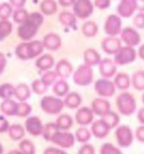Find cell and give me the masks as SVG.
<instances>
[{
    "mask_svg": "<svg viewBox=\"0 0 144 154\" xmlns=\"http://www.w3.org/2000/svg\"><path fill=\"white\" fill-rule=\"evenodd\" d=\"M136 9L140 10H144V0H136Z\"/></svg>",
    "mask_w": 144,
    "mask_h": 154,
    "instance_id": "cell-57",
    "label": "cell"
},
{
    "mask_svg": "<svg viewBox=\"0 0 144 154\" xmlns=\"http://www.w3.org/2000/svg\"><path fill=\"white\" fill-rule=\"evenodd\" d=\"M84 60H85L86 64H87L89 66H92V65L100 63V56L94 49L90 48L85 52Z\"/></svg>",
    "mask_w": 144,
    "mask_h": 154,
    "instance_id": "cell-24",
    "label": "cell"
},
{
    "mask_svg": "<svg viewBox=\"0 0 144 154\" xmlns=\"http://www.w3.org/2000/svg\"><path fill=\"white\" fill-rule=\"evenodd\" d=\"M136 139L139 140L140 142L144 143V125L139 126L136 129Z\"/></svg>",
    "mask_w": 144,
    "mask_h": 154,
    "instance_id": "cell-51",
    "label": "cell"
},
{
    "mask_svg": "<svg viewBox=\"0 0 144 154\" xmlns=\"http://www.w3.org/2000/svg\"><path fill=\"white\" fill-rule=\"evenodd\" d=\"M132 83L136 90H144V71H138L135 73L132 77Z\"/></svg>",
    "mask_w": 144,
    "mask_h": 154,
    "instance_id": "cell-34",
    "label": "cell"
},
{
    "mask_svg": "<svg viewBox=\"0 0 144 154\" xmlns=\"http://www.w3.org/2000/svg\"><path fill=\"white\" fill-rule=\"evenodd\" d=\"M58 76L56 71H48L43 75V76L42 78V81L45 83L47 86H50L51 84H53L55 81L56 77Z\"/></svg>",
    "mask_w": 144,
    "mask_h": 154,
    "instance_id": "cell-46",
    "label": "cell"
},
{
    "mask_svg": "<svg viewBox=\"0 0 144 154\" xmlns=\"http://www.w3.org/2000/svg\"><path fill=\"white\" fill-rule=\"evenodd\" d=\"M26 130L27 132L33 136H37L43 133L44 126L38 117L32 116L29 117L26 121Z\"/></svg>",
    "mask_w": 144,
    "mask_h": 154,
    "instance_id": "cell-9",
    "label": "cell"
},
{
    "mask_svg": "<svg viewBox=\"0 0 144 154\" xmlns=\"http://www.w3.org/2000/svg\"><path fill=\"white\" fill-rule=\"evenodd\" d=\"M136 9V0H122L117 8L119 14L123 17H129Z\"/></svg>",
    "mask_w": 144,
    "mask_h": 154,
    "instance_id": "cell-16",
    "label": "cell"
},
{
    "mask_svg": "<svg viewBox=\"0 0 144 154\" xmlns=\"http://www.w3.org/2000/svg\"><path fill=\"white\" fill-rule=\"evenodd\" d=\"M76 137L70 132L57 131L50 141L62 148H70L75 144Z\"/></svg>",
    "mask_w": 144,
    "mask_h": 154,
    "instance_id": "cell-6",
    "label": "cell"
},
{
    "mask_svg": "<svg viewBox=\"0 0 144 154\" xmlns=\"http://www.w3.org/2000/svg\"><path fill=\"white\" fill-rule=\"evenodd\" d=\"M95 90L102 97H112L114 94V84L105 79H100L95 83Z\"/></svg>",
    "mask_w": 144,
    "mask_h": 154,
    "instance_id": "cell-10",
    "label": "cell"
},
{
    "mask_svg": "<svg viewBox=\"0 0 144 154\" xmlns=\"http://www.w3.org/2000/svg\"><path fill=\"white\" fill-rule=\"evenodd\" d=\"M78 154H95L94 147L90 144H84L80 148Z\"/></svg>",
    "mask_w": 144,
    "mask_h": 154,
    "instance_id": "cell-47",
    "label": "cell"
},
{
    "mask_svg": "<svg viewBox=\"0 0 144 154\" xmlns=\"http://www.w3.org/2000/svg\"><path fill=\"white\" fill-rule=\"evenodd\" d=\"M10 3L17 8H21L25 5L26 0H10Z\"/></svg>",
    "mask_w": 144,
    "mask_h": 154,
    "instance_id": "cell-54",
    "label": "cell"
},
{
    "mask_svg": "<svg viewBox=\"0 0 144 154\" xmlns=\"http://www.w3.org/2000/svg\"><path fill=\"white\" fill-rule=\"evenodd\" d=\"M74 11L78 17L86 19L92 13V5L90 0H77L75 3Z\"/></svg>",
    "mask_w": 144,
    "mask_h": 154,
    "instance_id": "cell-11",
    "label": "cell"
},
{
    "mask_svg": "<svg viewBox=\"0 0 144 154\" xmlns=\"http://www.w3.org/2000/svg\"><path fill=\"white\" fill-rule=\"evenodd\" d=\"M136 56V53L135 49L132 48V47H129V46L124 47V48H121L115 54L114 61L117 64L124 65L133 62L135 60Z\"/></svg>",
    "mask_w": 144,
    "mask_h": 154,
    "instance_id": "cell-7",
    "label": "cell"
},
{
    "mask_svg": "<svg viewBox=\"0 0 144 154\" xmlns=\"http://www.w3.org/2000/svg\"><path fill=\"white\" fill-rule=\"evenodd\" d=\"M59 131V127L56 125V123H49L44 126V130H43V133H42L43 138L46 140L50 141L54 134Z\"/></svg>",
    "mask_w": 144,
    "mask_h": 154,
    "instance_id": "cell-31",
    "label": "cell"
},
{
    "mask_svg": "<svg viewBox=\"0 0 144 154\" xmlns=\"http://www.w3.org/2000/svg\"><path fill=\"white\" fill-rule=\"evenodd\" d=\"M64 103L62 100L56 98L54 97H44L41 101V108L49 114H57L61 112L63 109Z\"/></svg>",
    "mask_w": 144,
    "mask_h": 154,
    "instance_id": "cell-4",
    "label": "cell"
},
{
    "mask_svg": "<svg viewBox=\"0 0 144 154\" xmlns=\"http://www.w3.org/2000/svg\"><path fill=\"white\" fill-rule=\"evenodd\" d=\"M102 48L108 54H115L118 50L121 48V41L117 38L108 37L102 42Z\"/></svg>",
    "mask_w": 144,
    "mask_h": 154,
    "instance_id": "cell-17",
    "label": "cell"
},
{
    "mask_svg": "<svg viewBox=\"0 0 144 154\" xmlns=\"http://www.w3.org/2000/svg\"><path fill=\"white\" fill-rule=\"evenodd\" d=\"M95 5L99 9H105L109 5V0H96Z\"/></svg>",
    "mask_w": 144,
    "mask_h": 154,
    "instance_id": "cell-52",
    "label": "cell"
},
{
    "mask_svg": "<svg viewBox=\"0 0 144 154\" xmlns=\"http://www.w3.org/2000/svg\"><path fill=\"white\" fill-rule=\"evenodd\" d=\"M137 118H138L140 123L144 124V109H140L138 114H137Z\"/></svg>",
    "mask_w": 144,
    "mask_h": 154,
    "instance_id": "cell-55",
    "label": "cell"
},
{
    "mask_svg": "<svg viewBox=\"0 0 144 154\" xmlns=\"http://www.w3.org/2000/svg\"><path fill=\"white\" fill-rule=\"evenodd\" d=\"M43 46L44 48L49 50H57L61 45V39L58 35L49 34L43 38Z\"/></svg>",
    "mask_w": 144,
    "mask_h": 154,
    "instance_id": "cell-20",
    "label": "cell"
},
{
    "mask_svg": "<svg viewBox=\"0 0 144 154\" xmlns=\"http://www.w3.org/2000/svg\"><path fill=\"white\" fill-rule=\"evenodd\" d=\"M59 20L62 24L67 26H71L76 23V17L70 13L64 12L59 14Z\"/></svg>",
    "mask_w": 144,
    "mask_h": 154,
    "instance_id": "cell-40",
    "label": "cell"
},
{
    "mask_svg": "<svg viewBox=\"0 0 144 154\" xmlns=\"http://www.w3.org/2000/svg\"><path fill=\"white\" fill-rule=\"evenodd\" d=\"M92 133L98 139H104L108 136L110 128L106 125V123L101 119L99 120L95 121L92 125Z\"/></svg>",
    "mask_w": 144,
    "mask_h": 154,
    "instance_id": "cell-13",
    "label": "cell"
},
{
    "mask_svg": "<svg viewBox=\"0 0 144 154\" xmlns=\"http://www.w3.org/2000/svg\"><path fill=\"white\" fill-rule=\"evenodd\" d=\"M116 103L119 111L126 116L132 114L136 108L135 98L129 92H124L119 96Z\"/></svg>",
    "mask_w": 144,
    "mask_h": 154,
    "instance_id": "cell-3",
    "label": "cell"
},
{
    "mask_svg": "<svg viewBox=\"0 0 144 154\" xmlns=\"http://www.w3.org/2000/svg\"><path fill=\"white\" fill-rule=\"evenodd\" d=\"M18 104L19 103H16L13 100L6 99L5 102L2 103L0 109H1V111L6 115L14 116V115H16L17 113Z\"/></svg>",
    "mask_w": 144,
    "mask_h": 154,
    "instance_id": "cell-21",
    "label": "cell"
},
{
    "mask_svg": "<svg viewBox=\"0 0 144 154\" xmlns=\"http://www.w3.org/2000/svg\"><path fill=\"white\" fill-rule=\"evenodd\" d=\"M48 89V86L42 80H36L32 83V90L36 94H42Z\"/></svg>",
    "mask_w": 144,
    "mask_h": 154,
    "instance_id": "cell-43",
    "label": "cell"
},
{
    "mask_svg": "<svg viewBox=\"0 0 144 154\" xmlns=\"http://www.w3.org/2000/svg\"><path fill=\"white\" fill-rule=\"evenodd\" d=\"M12 32V24L7 20H0V41L5 39Z\"/></svg>",
    "mask_w": 144,
    "mask_h": 154,
    "instance_id": "cell-33",
    "label": "cell"
},
{
    "mask_svg": "<svg viewBox=\"0 0 144 154\" xmlns=\"http://www.w3.org/2000/svg\"><path fill=\"white\" fill-rule=\"evenodd\" d=\"M76 139L81 143H86L91 139V133L86 128H79L76 132Z\"/></svg>",
    "mask_w": 144,
    "mask_h": 154,
    "instance_id": "cell-38",
    "label": "cell"
},
{
    "mask_svg": "<svg viewBox=\"0 0 144 154\" xmlns=\"http://www.w3.org/2000/svg\"><path fill=\"white\" fill-rule=\"evenodd\" d=\"M9 129V125L8 120L4 117L0 115V133H5L8 131Z\"/></svg>",
    "mask_w": 144,
    "mask_h": 154,
    "instance_id": "cell-48",
    "label": "cell"
},
{
    "mask_svg": "<svg viewBox=\"0 0 144 154\" xmlns=\"http://www.w3.org/2000/svg\"><path fill=\"white\" fill-rule=\"evenodd\" d=\"M64 103L70 109H77L81 103V96L77 92H71L65 97Z\"/></svg>",
    "mask_w": 144,
    "mask_h": 154,
    "instance_id": "cell-25",
    "label": "cell"
},
{
    "mask_svg": "<svg viewBox=\"0 0 144 154\" xmlns=\"http://www.w3.org/2000/svg\"><path fill=\"white\" fill-rule=\"evenodd\" d=\"M138 54H139L140 58H141L142 59H144V44L139 48V52H138Z\"/></svg>",
    "mask_w": 144,
    "mask_h": 154,
    "instance_id": "cell-58",
    "label": "cell"
},
{
    "mask_svg": "<svg viewBox=\"0 0 144 154\" xmlns=\"http://www.w3.org/2000/svg\"><path fill=\"white\" fill-rule=\"evenodd\" d=\"M12 12V9L8 4H2L0 5V19L6 20L9 18Z\"/></svg>",
    "mask_w": 144,
    "mask_h": 154,
    "instance_id": "cell-45",
    "label": "cell"
},
{
    "mask_svg": "<svg viewBox=\"0 0 144 154\" xmlns=\"http://www.w3.org/2000/svg\"><path fill=\"white\" fill-rule=\"evenodd\" d=\"M100 154H123L121 151L118 149L111 143H104L100 148Z\"/></svg>",
    "mask_w": 144,
    "mask_h": 154,
    "instance_id": "cell-41",
    "label": "cell"
},
{
    "mask_svg": "<svg viewBox=\"0 0 144 154\" xmlns=\"http://www.w3.org/2000/svg\"><path fill=\"white\" fill-rule=\"evenodd\" d=\"M14 96L16 97V98L20 101H26L29 98V97L31 95L30 89L29 87L25 85V84H20L14 88Z\"/></svg>",
    "mask_w": 144,
    "mask_h": 154,
    "instance_id": "cell-26",
    "label": "cell"
},
{
    "mask_svg": "<svg viewBox=\"0 0 144 154\" xmlns=\"http://www.w3.org/2000/svg\"><path fill=\"white\" fill-rule=\"evenodd\" d=\"M56 73L61 78H67L72 72V67L70 63L66 60H60L56 65Z\"/></svg>",
    "mask_w": 144,
    "mask_h": 154,
    "instance_id": "cell-22",
    "label": "cell"
},
{
    "mask_svg": "<svg viewBox=\"0 0 144 154\" xmlns=\"http://www.w3.org/2000/svg\"><path fill=\"white\" fill-rule=\"evenodd\" d=\"M29 14H27V12L25 9H18L14 12V20L16 23L22 24L28 17Z\"/></svg>",
    "mask_w": 144,
    "mask_h": 154,
    "instance_id": "cell-44",
    "label": "cell"
},
{
    "mask_svg": "<svg viewBox=\"0 0 144 154\" xmlns=\"http://www.w3.org/2000/svg\"><path fill=\"white\" fill-rule=\"evenodd\" d=\"M43 43L40 41L23 42L16 48L15 54L20 59H31L40 55L43 51Z\"/></svg>",
    "mask_w": 144,
    "mask_h": 154,
    "instance_id": "cell-2",
    "label": "cell"
},
{
    "mask_svg": "<svg viewBox=\"0 0 144 154\" xmlns=\"http://www.w3.org/2000/svg\"><path fill=\"white\" fill-rule=\"evenodd\" d=\"M43 154H67L66 152L63 150L55 148V147H48L45 151L43 152Z\"/></svg>",
    "mask_w": 144,
    "mask_h": 154,
    "instance_id": "cell-50",
    "label": "cell"
},
{
    "mask_svg": "<svg viewBox=\"0 0 144 154\" xmlns=\"http://www.w3.org/2000/svg\"><path fill=\"white\" fill-rule=\"evenodd\" d=\"M114 84L121 90H126L130 86V78L125 73H120L114 78Z\"/></svg>",
    "mask_w": 144,
    "mask_h": 154,
    "instance_id": "cell-28",
    "label": "cell"
},
{
    "mask_svg": "<svg viewBox=\"0 0 144 154\" xmlns=\"http://www.w3.org/2000/svg\"><path fill=\"white\" fill-rule=\"evenodd\" d=\"M3 152H4V149H3V146H2V145L0 144V154H3Z\"/></svg>",
    "mask_w": 144,
    "mask_h": 154,
    "instance_id": "cell-60",
    "label": "cell"
},
{
    "mask_svg": "<svg viewBox=\"0 0 144 154\" xmlns=\"http://www.w3.org/2000/svg\"><path fill=\"white\" fill-rule=\"evenodd\" d=\"M32 112V107L27 103H20L18 104V109H17V113L16 116L18 117H26L29 115Z\"/></svg>",
    "mask_w": 144,
    "mask_h": 154,
    "instance_id": "cell-42",
    "label": "cell"
},
{
    "mask_svg": "<svg viewBox=\"0 0 144 154\" xmlns=\"http://www.w3.org/2000/svg\"><path fill=\"white\" fill-rule=\"evenodd\" d=\"M102 119L106 123V125L110 128V130L113 129V128H114L120 122L119 116L116 113H114V112H111V111H109L108 113L104 114V116H102Z\"/></svg>",
    "mask_w": 144,
    "mask_h": 154,
    "instance_id": "cell-30",
    "label": "cell"
},
{
    "mask_svg": "<svg viewBox=\"0 0 144 154\" xmlns=\"http://www.w3.org/2000/svg\"><path fill=\"white\" fill-rule=\"evenodd\" d=\"M56 125H58L59 130L67 131L72 126L73 119H72L70 116H69L67 114H62L61 116H59V118L57 119Z\"/></svg>",
    "mask_w": 144,
    "mask_h": 154,
    "instance_id": "cell-29",
    "label": "cell"
},
{
    "mask_svg": "<svg viewBox=\"0 0 144 154\" xmlns=\"http://www.w3.org/2000/svg\"><path fill=\"white\" fill-rule=\"evenodd\" d=\"M110 104L108 102L104 99L97 98L92 102V111L95 114L99 116H104L110 110Z\"/></svg>",
    "mask_w": 144,
    "mask_h": 154,
    "instance_id": "cell-19",
    "label": "cell"
},
{
    "mask_svg": "<svg viewBox=\"0 0 144 154\" xmlns=\"http://www.w3.org/2000/svg\"><path fill=\"white\" fill-rule=\"evenodd\" d=\"M105 32L109 36H116L121 32V19L116 15H110L105 24Z\"/></svg>",
    "mask_w": 144,
    "mask_h": 154,
    "instance_id": "cell-12",
    "label": "cell"
},
{
    "mask_svg": "<svg viewBox=\"0 0 144 154\" xmlns=\"http://www.w3.org/2000/svg\"><path fill=\"white\" fill-rule=\"evenodd\" d=\"M41 9L45 14L50 15L56 12L57 5L53 0H44L41 5Z\"/></svg>",
    "mask_w": 144,
    "mask_h": 154,
    "instance_id": "cell-32",
    "label": "cell"
},
{
    "mask_svg": "<svg viewBox=\"0 0 144 154\" xmlns=\"http://www.w3.org/2000/svg\"><path fill=\"white\" fill-rule=\"evenodd\" d=\"M14 93V88L10 84H3L0 86V98L9 99Z\"/></svg>",
    "mask_w": 144,
    "mask_h": 154,
    "instance_id": "cell-37",
    "label": "cell"
},
{
    "mask_svg": "<svg viewBox=\"0 0 144 154\" xmlns=\"http://www.w3.org/2000/svg\"><path fill=\"white\" fill-rule=\"evenodd\" d=\"M69 86L67 82H64L63 80L58 82L54 86V92L58 97H63L68 92Z\"/></svg>",
    "mask_w": 144,
    "mask_h": 154,
    "instance_id": "cell-36",
    "label": "cell"
},
{
    "mask_svg": "<svg viewBox=\"0 0 144 154\" xmlns=\"http://www.w3.org/2000/svg\"><path fill=\"white\" fill-rule=\"evenodd\" d=\"M54 59L49 54H45L36 60V66L42 70H48L53 67Z\"/></svg>",
    "mask_w": 144,
    "mask_h": 154,
    "instance_id": "cell-23",
    "label": "cell"
},
{
    "mask_svg": "<svg viewBox=\"0 0 144 154\" xmlns=\"http://www.w3.org/2000/svg\"><path fill=\"white\" fill-rule=\"evenodd\" d=\"M8 154H23L20 151H18V150H12L8 152Z\"/></svg>",
    "mask_w": 144,
    "mask_h": 154,
    "instance_id": "cell-59",
    "label": "cell"
},
{
    "mask_svg": "<svg viewBox=\"0 0 144 154\" xmlns=\"http://www.w3.org/2000/svg\"><path fill=\"white\" fill-rule=\"evenodd\" d=\"M5 65H6V59H5L4 54L0 53V74L4 71Z\"/></svg>",
    "mask_w": 144,
    "mask_h": 154,
    "instance_id": "cell-53",
    "label": "cell"
},
{
    "mask_svg": "<svg viewBox=\"0 0 144 154\" xmlns=\"http://www.w3.org/2000/svg\"><path fill=\"white\" fill-rule=\"evenodd\" d=\"M100 73L103 76L108 78L112 77L116 71V64L114 63L111 59H104L102 61H100Z\"/></svg>",
    "mask_w": 144,
    "mask_h": 154,
    "instance_id": "cell-18",
    "label": "cell"
},
{
    "mask_svg": "<svg viewBox=\"0 0 144 154\" xmlns=\"http://www.w3.org/2000/svg\"><path fill=\"white\" fill-rule=\"evenodd\" d=\"M93 74L89 65H81L74 74V82L80 86H86L92 82Z\"/></svg>",
    "mask_w": 144,
    "mask_h": 154,
    "instance_id": "cell-5",
    "label": "cell"
},
{
    "mask_svg": "<svg viewBox=\"0 0 144 154\" xmlns=\"http://www.w3.org/2000/svg\"><path fill=\"white\" fill-rule=\"evenodd\" d=\"M93 111L90 109L83 107L76 113V121L81 125H87L93 120Z\"/></svg>",
    "mask_w": 144,
    "mask_h": 154,
    "instance_id": "cell-15",
    "label": "cell"
},
{
    "mask_svg": "<svg viewBox=\"0 0 144 154\" xmlns=\"http://www.w3.org/2000/svg\"><path fill=\"white\" fill-rule=\"evenodd\" d=\"M19 147L23 154H35L36 152L35 146L33 145V143L29 140H23L20 143Z\"/></svg>",
    "mask_w": 144,
    "mask_h": 154,
    "instance_id": "cell-35",
    "label": "cell"
},
{
    "mask_svg": "<svg viewBox=\"0 0 144 154\" xmlns=\"http://www.w3.org/2000/svg\"><path fill=\"white\" fill-rule=\"evenodd\" d=\"M115 138L117 143L121 147H128L133 141V135L130 127L121 125L115 131Z\"/></svg>",
    "mask_w": 144,
    "mask_h": 154,
    "instance_id": "cell-8",
    "label": "cell"
},
{
    "mask_svg": "<svg viewBox=\"0 0 144 154\" xmlns=\"http://www.w3.org/2000/svg\"><path fill=\"white\" fill-rule=\"evenodd\" d=\"M134 24L136 27L143 28L144 27V14H137L134 18Z\"/></svg>",
    "mask_w": 144,
    "mask_h": 154,
    "instance_id": "cell-49",
    "label": "cell"
},
{
    "mask_svg": "<svg viewBox=\"0 0 144 154\" xmlns=\"http://www.w3.org/2000/svg\"><path fill=\"white\" fill-rule=\"evenodd\" d=\"M75 3V0H59V4L63 6H70Z\"/></svg>",
    "mask_w": 144,
    "mask_h": 154,
    "instance_id": "cell-56",
    "label": "cell"
},
{
    "mask_svg": "<svg viewBox=\"0 0 144 154\" xmlns=\"http://www.w3.org/2000/svg\"><path fill=\"white\" fill-rule=\"evenodd\" d=\"M8 131L10 138L14 140H20L25 136V130L20 125H12Z\"/></svg>",
    "mask_w": 144,
    "mask_h": 154,
    "instance_id": "cell-27",
    "label": "cell"
},
{
    "mask_svg": "<svg viewBox=\"0 0 144 154\" xmlns=\"http://www.w3.org/2000/svg\"><path fill=\"white\" fill-rule=\"evenodd\" d=\"M43 21L42 15L39 13H32L29 14L27 19L19 26L17 32L20 39L28 41L36 34L38 29Z\"/></svg>",
    "mask_w": 144,
    "mask_h": 154,
    "instance_id": "cell-1",
    "label": "cell"
},
{
    "mask_svg": "<svg viewBox=\"0 0 144 154\" xmlns=\"http://www.w3.org/2000/svg\"><path fill=\"white\" fill-rule=\"evenodd\" d=\"M121 38L125 43L129 47H134L139 44L140 38L139 34L132 28H125L121 33Z\"/></svg>",
    "mask_w": 144,
    "mask_h": 154,
    "instance_id": "cell-14",
    "label": "cell"
},
{
    "mask_svg": "<svg viewBox=\"0 0 144 154\" xmlns=\"http://www.w3.org/2000/svg\"><path fill=\"white\" fill-rule=\"evenodd\" d=\"M142 102H143V103H144V94L143 96H142Z\"/></svg>",
    "mask_w": 144,
    "mask_h": 154,
    "instance_id": "cell-61",
    "label": "cell"
},
{
    "mask_svg": "<svg viewBox=\"0 0 144 154\" xmlns=\"http://www.w3.org/2000/svg\"><path fill=\"white\" fill-rule=\"evenodd\" d=\"M97 32H98V27L96 24L92 21L86 22L82 26V32L86 36H94Z\"/></svg>",
    "mask_w": 144,
    "mask_h": 154,
    "instance_id": "cell-39",
    "label": "cell"
}]
</instances>
